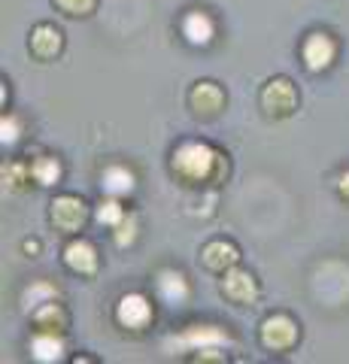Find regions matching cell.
<instances>
[{"label":"cell","instance_id":"6da1fadb","mask_svg":"<svg viewBox=\"0 0 349 364\" xmlns=\"http://www.w3.org/2000/svg\"><path fill=\"white\" fill-rule=\"evenodd\" d=\"M171 173L186 188H216L228 179V155L204 140H183L171 152Z\"/></svg>","mask_w":349,"mask_h":364},{"label":"cell","instance_id":"7a4b0ae2","mask_svg":"<svg viewBox=\"0 0 349 364\" xmlns=\"http://www.w3.org/2000/svg\"><path fill=\"white\" fill-rule=\"evenodd\" d=\"M298 104H301L298 85L291 82L289 76H270L262 85V91H258V107H262L264 116L274 119V122H283L289 116H295Z\"/></svg>","mask_w":349,"mask_h":364},{"label":"cell","instance_id":"3957f363","mask_svg":"<svg viewBox=\"0 0 349 364\" xmlns=\"http://www.w3.org/2000/svg\"><path fill=\"white\" fill-rule=\"evenodd\" d=\"M258 340L267 352H291L301 340V325L289 313H270L258 325Z\"/></svg>","mask_w":349,"mask_h":364},{"label":"cell","instance_id":"277c9868","mask_svg":"<svg viewBox=\"0 0 349 364\" xmlns=\"http://www.w3.org/2000/svg\"><path fill=\"white\" fill-rule=\"evenodd\" d=\"M88 215H92V210H88V203L80 198V195H55L52 203H49V222L55 231H61L67 237H76L85 228Z\"/></svg>","mask_w":349,"mask_h":364},{"label":"cell","instance_id":"5b68a950","mask_svg":"<svg viewBox=\"0 0 349 364\" xmlns=\"http://www.w3.org/2000/svg\"><path fill=\"white\" fill-rule=\"evenodd\" d=\"M186 100H188L191 116L200 119V122L219 119L225 112V107H228V95H225V88L216 82V79H198V82L188 88Z\"/></svg>","mask_w":349,"mask_h":364},{"label":"cell","instance_id":"8992f818","mask_svg":"<svg viewBox=\"0 0 349 364\" xmlns=\"http://www.w3.org/2000/svg\"><path fill=\"white\" fill-rule=\"evenodd\" d=\"M116 322L131 334H143L155 322V306L143 291H128L116 304Z\"/></svg>","mask_w":349,"mask_h":364},{"label":"cell","instance_id":"52a82bcc","mask_svg":"<svg viewBox=\"0 0 349 364\" xmlns=\"http://www.w3.org/2000/svg\"><path fill=\"white\" fill-rule=\"evenodd\" d=\"M301 61L310 73H325L331 70V64L337 61V40L328 31H313L301 43Z\"/></svg>","mask_w":349,"mask_h":364},{"label":"cell","instance_id":"ba28073f","mask_svg":"<svg viewBox=\"0 0 349 364\" xmlns=\"http://www.w3.org/2000/svg\"><path fill=\"white\" fill-rule=\"evenodd\" d=\"M219 289L225 294V301H231L237 306H249V304L258 301V294H262V286H258L255 273L240 267V264L222 273V286Z\"/></svg>","mask_w":349,"mask_h":364},{"label":"cell","instance_id":"9c48e42d","mask_svg":"<svg viewBox=\"0 0 349 364\" xmlns=\"http://www.w3.org/2000/svg\"><path fill=\"white\" fill-rule=\"evenodd\" d=\"M171 343H176L179 349H188V352H198V349H204V346H225L228 349L231 346V334L225 331L222 325H186L179 334L171 337Z\"/></svg>","mask_w":349,"mask_h":364},{"label":"cell","instance_id":"30bf717a","mask_svg":"<svg viewBox=\"0 0 349 364\" xmlns=\"http://www.w3.org/2000/svg\"><path fill=\"white\" fill-rule=\"evenodd\" d=\"M64 267L76 273V277H95L97 267H100V255H97V246L85 237H70L64 246Z\"/></svg>","mask_w":349,"mask_h":364},{"label":"cell","instance_id":"8fae6325","mask_svg":"<svg viewBox=\"0 0 349 364\" xmlns=\"http://www.w3.org/2000/svg\"><path fill=\"white\" fill-rule=\"evenodd\" d=\"M179 33L186 37L188 46L207 49V46L216 40V18H213L207 9H188L183 21H179Z\"/></svg>","mask_w":349,"mask_h":364},{"label":"cell","instance_id":"7c38bea8","mask_svg":"<svg viewBox=\"0 0 349 364\" xmlns=\"http://www.w3.org/2000/svg\"><path fill=\"white\" fill-rule=\"evenodd\" d=\"M28 49H31V55L37 61H55L64 52V33H61V28L49 25V21L33 25L31 37H28Z\"/></svg>","mask_w":349,"mask_h":364},{"label":"cell","instance_id":"4fadbf2b","mask_svg":"<svg viewBox=\"0 0 349 364\" xmlns=\"http://www.w3.org/2000/svg\"><path fill=\"white\" fill-rule=\"evenodd\" d=\"M200 264L213 273H225L231 267L240 264V246L225 240V237H216V240H207L200 246Z\"/></svg>","mask_w":349,"mask_h":364},{"label":"cell","instance_id":"5bb4252c","mask_svg":"<svg viewBox=\"0 0 349 364\" xmlns=\"http://www.w3.org/2000/svg\"><path fill=\"white\" fill-rule=\"evenodd\" d=\"M155 294L159 301L171 304V306H183L191 298V286L186 279V273H179L176 267H161L155 273Z\"/></svg>","mask_w":349,"mask_h":364},{"label":"cell","instance_id":"9a60e30c","mask_svg":"<svg viewBox=\"0 0 349 364\" xmlns=\"http://www.w3.org/2000/svg\"><path fill=\"white\" fill-rule=\"evenodd\" d=\"M100 188H104V195L128 198V195H134V188H137V176H134V170L125 164H107L100 170Z\"/></svg>","mask_w":349,"mask_h":364},{"label":"cell","instance_id":"2e32d148","mask_svg":"<svg viewBox=\"0 0 349 364\" xmlns=\"http://www.w3.org/2000/svg\"><path fill=\"white\" fill-rule=\"evenodd\" d=\"M31 322H33V331H55V334H64L67 325H70V316H67L64 304L55 298L40 304L37 310H31Z\"/></svg>","mask_w":349,"mask_h":364},{"label":"cell","instance_id":"e0dca14e","mask_svg":"<svg viewBox=\"0 0 349 364\" xmlns=\"http://www.w3.org/2000/svg\"><path fill=\"white\" fill-rule=\"evenodd\" d=\"M64 334H55V331H33L31 334V358L40 361V364H55V361H64Z\"/></svg>","mask_w":349,"mask_h":364},{"label":"cell","instance_id":"ac0fdd59","mask_svg":"<svg viewBox=\"0 0 349 364\" xmlns=\"http://www.w3.org/2000/svg\"><path fill=\"white\" fill-rule=\"evenodd\" d=\"M31 176H33V182H37V186H43V188L58 186L61 176H64L61 158H55V155H33V158H31Z\"/></svg>","mask_w":349,"mask_h":364},{"label":"cell","instance_id":"d6986e66","mask_svg":"<svg viewBox=\"0 0 349 364\" xmlns=\"http://www.w3.org/2000/svg\"><path fill=\"white\" fill-rule=\"evenodd\" d=\"M4 188L9 191V195H16V191H25L28 182H33L31 176V161H21V158H13V161L4 164Z\"/></svg>","mask_w":349,"mask_h":364},{"label":"cell","instance_id":"ffe728a7","mask_svg":"<svg viewBox=\"0 0 349 364\" xmlns=\"http://www.w3.org/2000/svg\"><path fill=\"white\" fill-rule=\"evenodd\" d=\"M128 215V210H125V203H122V198H112V195H107V198H100V203L95 207V219L104 225V228H116L122 219Z\"/></svg>","mask_w":349,"mask_h":364},{"label":"cell","instance_id":"44dd1931","mask_svg":"<svg viewBox=\"0 0 349 364\" xmlns=\"http://www.w3.org/2000/svg\"><path fill=\"white\" fill-rule=\"evenodd\" d=\"M58 298V286L49 279H37V282H31V289H25V294H21V301H25L28 310H37L40 304H46V301H55Z\"/></svg>","mask_w":349,"mask_h":364},{"label":"cell","instance_id":"7402d4cb","mask_svg":"<svg viewBox=\"0 0 349 364\" xmlns=\"http://www.w3.org/2000/svg\"><path fill=\"white\" fill-rule=\"evenodd\" d=\"M112 240H116L119 249L134 246V240H137V215L128 213L125 219H122L116 228H112Z\"/></svg>","mask_w":349,"mask_h":364},{"label":"cell","instance_id":"603a6c76","mask_svg":"<svg viewBox=\"0 0 349 364\" xmlns=\"http://www.w3.org/2000/svg\"><path fill=\"white\" fill-rule=\"evenodd\" d=\"M52 4L58 6L64 16H73V18H85L97 9V0H52Z\"/></svg>","mask_w":349,"mask_h":364},{"label":"cell","instance_id":"cb8c5ba5","mask_svg":"<svg viewBox=\"0 0 349 364\" xmlns=\"http://www.w3.org/2000/svg\"><path fill=\"white\" fill-rule=\"evenodd\" d=\"M0 140H4V146H16L21 140V119L16 112H4V119H0Z\"/></svg>","mask_w":349,"mask_h":364},{"label":"cell","instance_id":"d4e9b609","mask_svg":"<svg viewBox=\"0 0 349 364\" xmlns=\"http://www.w3.org/2000/svg\"><path fill=\"white\" fill-rule=\"evenodd\" d=\"M337 195L343 200H349V170H343V173L337 176Z\"/></svg>","mask_w":349,"mask_h":364},{"label":"cell","instance_id":"484cf974","mask_svg":"<svg viewBox=\"0 0 349 364\" xmlns=\"http://www.w3.org/2000/svg\"><path fill=\"white\" fill-rule=\"evenodd\" d=\"M25 252L37 255V252H40V240H25Z\"/></svg>","mask_w":349,"mask_h":364}]
</instances>
